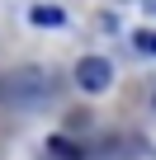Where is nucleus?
Here are the masks:
<instances>
[{"label":"nucleus","mask_w":156,"mask_h":160,"mask_svg":"<svg viewBox=\"0 0 156 160\" xmlns=\"http://www.w3.org/2000/svg\"><path fill=\"white\" fill-rule=\"evenodd\" d=\"M47 151H52L57 160H85V151L76 146L71 137H52V141H47Z\"/></svg>","instance_id":"nucleus-4"},{"label":"nucleus","mask_w":156,"mask_h":160,"mask_svg":"<svg viewBox=\"0 0 156 160\" xmlns=\"http://www.w3.org/2000/svg\"><path fill=\"white\" fill-rule=\"evenodd\" d=\"M38 28H66V10H57V5H33V14H29Z\"/></svg>","instance_id":"nucleus-3"},{"label":"nucleus","mask_w":156,"mask_h":160,"mask_svg":"<svg viewBox=\"0 0 156 160\" xmlns=\"http://www.w3.org/2000/svg\"><path fill=\"white\" fill-rule=\"evenodd\" d=\"M76 85H81L85 94H104L114 85V66L104 57H81V61H76Z\"/></svg>","instance_id":"nucleus-2"},{"label":"nucleus","mask_w":156,"mask_h":160,"mask_svg":"<svg viewBox=\"0 0 156 160\" xmlns=\"http://www.w3.org/2000/svg\"><path fill=\"white\" fill-rule=\"evenodd\" d=\"M132 47H137L142 57H156V28H137V33H132Z\"/></svg>","instance_id":"nucleus-5"},{"label":"nucleus","mask_w":156,"mask_h":160,"mask_svg":"<svg viewBox=\"0 0 156 160\" xmlns=\"http://www.w3.org/2000/svg\"><path fill=\"white\" fill-rule=\"evenodd\" d=\"M5 99L19 104V108H38L52 99V75L38 71V66H24V71H10L5 75Z\"/></svg>","instance_id":"nucleus-1"},{"label":"nucleus","mask_w":156,"mask_h":160,"mask_svg":"<svg viewBox=\"0 0 156 160\" xmlns=\"http://www.w3.org/2000/svg\"><path fill=\"white\" fill-rule=\"evenodd\" d=\"M142 10H151V14H156V0H142Z\"/></svg>","instance_id":"nucleus-6"}]
</instances>
